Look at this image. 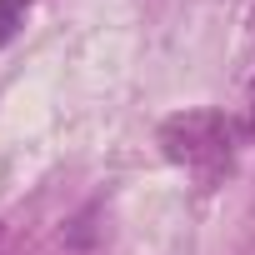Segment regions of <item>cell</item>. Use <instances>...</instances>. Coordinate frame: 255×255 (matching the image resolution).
<instances>
[{
	"label": "cell",
	"mask_w": 255,
	"mask_h": 255,
	"mask_svg": "<svg viewBox=\"0 0 255 255\" xmlns=\"http://www.w3.org/2000/svg\"><path fill=\"white\" fill-rule=\"evenodd\" d=\"M240 135L255 140V80H250V95H245V115H240Z\"/></svg>",
	"instance_id": "3957f363"
},
{
	"label": "cell",
	"mask_w": 255,
	"mask_h": 255,
	"mask_svg": "<svg viewBox=\"0 0 255 255\" xmlns=\"http://www.w3.org/2000/svg\"><path fill=\"white\" fill-rule=\"evenodd\" d=\"M25 15V0H0V45L15 35V20Z\"/></svg>",
	"instance_id": "7a4b0ae2"
},
{
	"label": "cell",
	"mask_w": 255,
	"mask_h": 255,
	"mask_svg": "<svg viewBox=\"0 0 255 255\" xmlns=\"http://www.w3.org/2000/svg\"><path fill=\"white\" fill-rule=\"evenodd\" d=\"M235 135H240V125L220 110H180L160 125V150H165V160H175L195 175H215L230 165Z\"/></svg>",
	"instance_id": "6da1fadb"
}]
</instances>
